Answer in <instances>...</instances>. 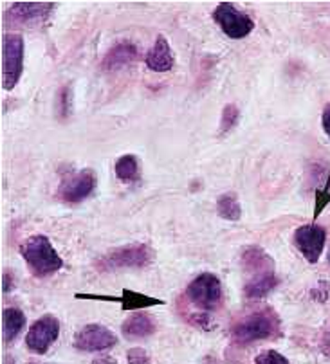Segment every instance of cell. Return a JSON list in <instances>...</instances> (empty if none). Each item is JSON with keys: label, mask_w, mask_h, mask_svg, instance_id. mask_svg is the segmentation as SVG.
Segmentation results:
<instances>
[{"label": "cell", "mask_w": 330, "mask_h": 364, "mask_svg": "<svg viewBox=\"0 0 330 364\" xmlns=\"http://www.w3.org/2000/svg\"><path fill=\"white\" fill-rule=\"evenodd\" d=\"M238 119H240V110H238V107L233 105V103L225 105L224 110H222L220 130H218V134H220V136L230 134L231 130H233V128L238 124Z\"/></svg>", "instance_id": "obj_21"}, {"label": "cell", "mask_w": 330, "mask_h": 364, "mask_svg": "<svg viewBox=\"0 0 330 364\" xmlns=\"http://www.w3.org/2000/svg\"><path fill=\"white\" fill-rule=\"evenodd\" d=\"M60 336V321L55 316L46 314L42 318L36 319L28 330V336H26V346H28L29 352L38 353L43 355L46 352H49V348L58 341Z\"/></svg>", "instance_id": "obj_8"}, {"label": "cell", "mask_w": 330, "mask_h": 364, "mask_svg": "<svg viewBox=\"0 0 330 364\" xmlns=\"http://www.w3.org/2000/svg\"><path fill=\"white\" fill-rule=\"evenodd\" d=\"M330 202V193L326 190H318L316 191V210H314V218L325 210V205Z\"/></svg>", "instance_id": "obj_25"}, {"label": "cell", "mask_w": 330, "mask_h": 364, "mask_svg": "<svg viewBox=\"0 0 330 364\" xmlns=\"http://www.w3.org/2000/svg\"><path fill=\"white\" fill-rule=\"evenodd\" d=\"M29 364H38V363H29Z\"/></svg>", "instance_id": "obj_32"}, {"label": "cell", "mask_w": 330, "mask_h": 364, "mask_svg": "<svg viewBox=\"0 0 330 364\" xmlns=\"http://www.w3.org/2000/svg\"><path fill=\"white\" fill-rule=\"evenodd\" d=\"M213 20L222 29V33L230 36L231 40L245 38L255 29V22L251 20V16L235 8L231 2H220L215 8Z\"/></svg>", "instance_id": "obj_7"}, {"label": "cell", "mask_w": 330, "mask_h": 364, "mask_svg": "<svg viewBox=\"0 0 330 364\" xmlns=\"http://www.w3.org/2000/svg\"><path fill=\"white\" fill-rule=\"evenodd\" d=\"M56 107H58L60 119L65 121L73 114V87L63 85L56 97Z\"/></svg>", "instance_id": "obj_22"}, {"label": "cell", "mask_w": 330, "mask_h": 364, "mask_svg": "<svg viewBox=\"0 0 330 364\" xmlns=\"http://www.w3.org/2000/svg\"><path fill=\"white\" fill-rule=\"evenodd\" d=\"M157 330V319L151 314L139 310V312H134L132 316L124 319L123 325H121V333H123L127 339H143V337L154 336Z\"/></svg>", "instance_id": "obj_14"}, {"label": "cell", "mask_w": 330, "mask_h": 364, "mask_svg": "<svg viewBox=\"0 0 330 364\" xmlns=\"http://www.w3.org/2000/svg\"><path fill=\"white\" fill-rule=\"evenodd\" d=\"M117 343V337L107 326L90 323L82 326L74 336V348L80 352H105Z\"/></svg>", "instance_id": "obj_10"}, {"label": "cell", "mask_w": 330, "mask_h": 364, "mask_svg": "<svg viewBox=\"0 0 330 364\" xmlns=\"http://www.w3.org/2000/svg\"><path fill=\"white\" fill-rule=\"evenodd\" d=\"M329 259H330V255H329Z\"/></svg>", "instance_id": "obj_33"}, {"label": "cell", "mask_w": 330, "mask_h": 364, "mask_svg": "<svg viewBox=\"0 0 330 364\" xmlns=\"http://www.w3.org/2000/svg\"><path fill=\"white\" fill-rule=\"evenodd\" d=\"M127 363L129 364H151L150 355L143 348H132L127 353Z\"/></svg>", "instance_id": "obj_24"}, {"label": "cell", "mask_w": 330, "mask_h": 364, "mask_svg": "<svg viewBox=\"0 0 330 364\" xmlns=\"http://www.w3.org/2000/svg\"><path fill=\"white\" fill-rule=\"evenodd\" d=\"M321 123H323V130H325L326 136L330 137V103L325 107V110H323Z\"/></svg>", "instance_id": "obj_29"}, {"label": "cell", "mask_w": 330, "mask_h": 364, "mask_svg": "<svg viewBox=\"0 0 330 364\" xmlns=\"http://www.w3.org/2000/svg\"><path fill=\"white\" fill-rule=\"evenodd\" d=\"M147 67L154 73H168L175 67V55L171 50L170 43L164 38L163 35L157 36L156 43L150 49V53L147 55V60H144Z\"/></svg>", "instance_id": "obj_16"}, {"label": "cell", "mask_w": 330, "mask_h": 364, "mask_svg": "<svg viewBox=\"0 0 330 364\" xmlns=\"http://www.w3.org/2000/svg\"><path fill=\"white\" fill-rule=\"evenodd\" d=\"M13 289H15V276H13L11 272L6 271L4 274H2V292L8 294V292L13 291Z\"/></svg>", "instance_id": "obj_27"}, {"label": "cell", "mask_w": 330, "mask_h": 364, "mask_svg": "<svg viewBox=\"0 0 330 364\" xmlns=\"http://www.w3.org/2000/svg\"><path fill=\"white\" fill-rule=\"evenodd\" d=\"M202 364H218V360L213 359V357H206V359L202 360Z\"/></svg>", "instance_id": "obj_31"}, {"label": "cell", "mask_w": 330, "mask_h": 364, "mask_svg": "<svg viewBox=\"0 0 330 364\" xmlns=\"http://www.w3.org/2000/svg\"><path fill=\"white\" fill-rule=\"evenodd\" d=\"M319 350H321L325 355L330 357V326L325 330V332H323L321 341H319Z\"/></svg>", "instance_id": "obj_28"}, {"label": "cell", "mask_w": 330, "mask_h": 364, "mask_svg": "<svg viewBox=\"0 0 330 364\" xmlns=\"http://www.w3.org/2000/svg\"><path fill=\"white\" fill-rule=\"evenodd\" d=\"M137 56H139V50L132 42H119L110 47L103 62H101V69L107 70V73H116V70L136 62Z\"/></svg>", "instance_id": "obj_15"}, {"label": "cell", "mask_w": 330, "mask_h": 364, "mask_svg": "<svg viewBox=\"0 0 330 364\" xmlns=\"http://www.w3.org/2000/svg\"><path fill=\"white\" fill-rule=\"evenodd\" d=\"M282 336L280 318L272 309H260L244 316L231 326V343L237 346H249L252 343L267 341Z\"/></svg>", "instance_id": "obj_2"}, {"label": "cell", "mask_w": 330, "mask_h": 364, "mask_svg": "<svg viewBox=\"0 0 330 364\" xmlns=\"http://www.w3.org/2000/svg\"><path fill=\"white\" fill-rule=\"evenodd\" d=\"M217 215L224 220L238 222L242 218V208L235 193H224L217 198Z\"/></svg>", "instance_id": "obj_19"}, {"label": "cell", "mask_w": 330, "mask_h": 364, "mask_svg": "<svg viewBox=\"0 0 330 364\" xmlns=\"http://www.w3.org/2000/svg\"><path fill=\"white\" fill-rule=\"evenodd\" d=\"M151 262H154V249L150 245L134 244L105 252L100 259H96L94 267L100 272H114L124 269H144Z\"/></svg>", "instance_id": "obj_4"}, {"label": "cell", "mask_w": 330, "mask_h": 364, "mask_svg": "<svg viewBox=\"0 0 330 364\" xmlns=\"http://www.w3.org/2000/svg\"><path fill=\"white\" fill-rule=\"evenodd\" d=\"M326 232L318 224H305L296 229L294 244L298 251L305 256L309 264H318L319 256L325 249Z\"/></svg>", "instance_id": "obj_11"}, {"label": "cell", "mask_w": 330, "mask_h": 364, "mask_svg": "<svg viewBox=\"0 0 330 364\" xmlns=\"http://www.w3.org/2000/svg\"><path fill=\"white\" fill-rule=\"evenodd\" d=\"M184 298L193 306V312L188 314V321L197 328L210 330L211 328V312H217L224 301V291L222 283L211 272H202L193 282L190 283L184 291Z\"/></svg>", "instance_id": "obj_1"}, {"label": "cell", "mask_w": 330, "mask_h": 364, "mask_svg": "<svg viewBox=\"0 0 330 364\" xmlns=\"http://www.w3.org/2000/svg\"><path fill=\"white\" fill-rule=\"evenodd\" d=\"M26 326V314L16 306H9L2 312V336L4 343H15Z\"/></svg>", "instance_id": "obj_17"}, {"label": "cell", "mask_w": 330, "mask_h": 364, "mask_svg": "<svg viewBox=\"0 0 330 364\" xmlns=\"http://www.w3.org/2000/svg\"><path fill=\"white\" fill-rule=\"evenodd\" d=\"M116 177L121 182H136L139 177V161H137L136 155H123L116 161Z\"/></svg>", "instance_id": "obj_20"}, {"label": "cell", "mask_w": 330, "mask_h": 364, "mask_svg": "<svg viewBox=\"0 0 330 364\" xmlns=\"http://www.w3.org/2000/svg\"><path fill=\"white\" fill-rule=\"evenodd\" d=\"M78 299H94V301H110V303H121L123 310H143L150 309V306L164 305L163 299L151 298L148 294H141V292L130 291V289H123L121 296H96V294H76Z\"/></svg>", "instance_id": "obj_12"}, {"label": "cell", "mask_w": 330, "mask_h": 364, "mask_svg": "<svg viewBox=\"0 0 330 364\" xmlns=\"http://www.w3.org/2000/svg\"><path fill=\"white\" fill-rule=\"evenodd\" d=\"M97 186V177L92 170L85 168L76 173L67 175L58 188V197L67 204H80L92 195Z\"/></svg>", "instance_id": "obj_9"}, {"label": "cell", "mask_w": 330, "mask_h": 364, "mask_svg": "<svg viewBox=\"0 0 330 364\" xmlns=\"http://www.w3.org/2000/svg\"><path fill=\"white\" fill-rule=\"evenodd\" d=\"M278 283H280V279H278L275 272L258 276V278H249L247 283L244 285V296L249 299L265 298L269 292H272L278 287Z\"/></svg>", "instance_id": "obj_18"}, {"label": "cell", "mask_w": 330, "mask_h": 364, "mask_svg": "<svg viewBox=\"0 0 330 364\" xmlns=\"http://www.w3.org/2000/svg\"><path fill=\"white\" fill-rule=\"evenodd\" d=\"M255 364H289V360L276 350H265V352L258 353Z\"/></svg>", "instance_id": "obj_23"}, {"label": "cell", "mask_w": 330, "mask_h": 364, "mask_svg": "<svg viewBox=\"0 0 330 364\" xmlns=\"http://www.w3.org/2000/svg\"><path fill=\"white\" fill-rule=\"evenodd\" d=\"M92 364H117L116 359H112V357H100V359L92 360Z\"/></svg>", "instance_id": "obj_30"}, {"label": "cell", "mask_w": 330, "mask_h": 364, "mask_svg": "<svg viewBox=\"0 0 330 364\" xmlns=\"http://www.w3.org/2000/svg\"><path fill=\"white\" fill-rule=\"evenodd\" d=\"M20 255L36 278L53 276L63 267L62 256L43 235H33L28 240H23L20 245Z\"/></svg>", "instance_id": "obj_3"}, {"label": "cell", "mask_w": 330, "mask_h": 364, "mask_svg": "<svg viewBox=\"0 0 330 364\" xmlns=\"http://www.w3.org/2000/svg\"><path fill=\"white\" fill-rule=\"evenodd\" d=\"M56 9L55 2H15L4 13L6 28H35L47 22Z\"/></svg>", "instance_id": "obj_6"}, {"label": "cell", "mask_w": 330, "mask_h": 364, "mask_svg": "<svg viewBox=\"0 0 330 364\" xmlns=\"http://www.w3.org/2000/svg\"><path fill=\"white\" fill-rule=\"evenodd\" d=\"M329 294H330V285L325 282L319 283V287L312 291V298L319 299V301H325V299L329 298Z\"/></svg>", "instance_id": "obj_26"}, {"label": "cell", "mask_w": 330, "mask_h": 364, "mask_svg": "<svg viewBox=\"0 0 330 364\" xmlns=\"http://www.w3.org/2000/svg\"><path fill=\"white\" fill-rule=\"evenodd\" d=\"M23 38L22 35L9 33L2 38V87L13 90L18 85L23 73Z\"/></svg>", "instance_id": "obj_5"}, {"label": "cell", "mask_w": 330, "mask_h": 364, "mask_svg": "<svg viewBox=\"0 0 330 364\" xmlns=\"http://www.w3.org/2000/svg\"><path fill=\"white\" fill-rule=\"evenodd\" d=\"M240 259L249 278H258V276L275 272V259L258 245H247V247L242 249Z\"/></svg>", "instance_id": "obj_13"}]
</instances>
